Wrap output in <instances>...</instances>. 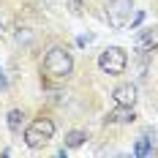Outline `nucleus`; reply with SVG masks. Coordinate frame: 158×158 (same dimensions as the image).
I'll use <instances>...</instances> for the list:
<instances>
[{"instance_id":"nucleus-1","label":"nucleus","mask_w":158,"mask_h":158,"mask_svg":"<svg viewBox=\"0 0 158 158\" xmlns=\"http://www.w3.org/2000/svg\"><path fill=\"white\" fill-rule=\"evenodd\" d=\"M44 68H47V74L52 77H68L71 71H74V60H71V55H68V49L63 47H52L47 52V57H44Z\"/></svg>"},{"instance_id":"nucleus-2","label":"nucleus","mask_w":158,"mask_h":158,"mask_svg":"<svg viewBox=\"0 0 158 158\" xmlns=\"http://www.w3.org/2000/svg\"><path fill=\"white\" fill-rule=\"evenodd\" d=\"M52 136H55V123H52L49 117H38V120H33L30 126L25 128V142H27V147H33V150L44 147Z\"/></svg>"},{"instance_id":"nucleus-3","label":"nucleus","mask_w":158,"mask_h":158,"mask_svg":"<svg viewBox=\"0 0 158 158\" xmlns=\"http://www.w3.org/2000/svg\"><path fill=\"white\" fill-rule=\"evenodd\" d=\"M131 14H134V0H109L104 6V16H106L109 27H114V30L126 27L131 22Z\"/></svg>"},{"instance_id":"nucleus-4","label":"nucleus","mask_w":158,"mask_h":158,"mask_svg":"<svg viewBox=\"0 0 158 158\" xmlns=\"http://www.w3.org/2000/svg\"><path fill=\"white\" fill-rule=\"evenodd\" d=\"M126 65H128V55H126V49H120V47L104 49L101 57H98V68L104 74H109V77H120L126 71Z\"/></svg>"},{"instance_id":"nucleus-5","label":"nucleus","mask_w":158,"mask_h":158,"mask_svg":"<svg viewBox=\"0 0 158 158\" xmlns=\"http://www.w3.org/2000/svg\"><path fill=\"white\" fill-rule=\"evenodd\" d=\"M134 49L142 52V55L156 52L158 49V27H144V30H139L136 38H134Z\"/></svg>"},{"instance_id":"nucleus-6","label":"nucleus","mask_w":158,"mask_h":158,"mask_svg":"<svg viewBox=\"0 0 158 158\" xmlns=\"http://www.w3.org/2000/svg\"><path fill=\"white\" fill-rule=\"evenodd\" d=\"M134 120H136V112L134 106H126V104H117L106 114V123H134Z\"/></svg>"},{"instance_id":"nucleus-7","label":"nucleus","mask_w":158,"mask_h":158,"mask_svg":"<svg viewBox=\"0 0 158 158\" xmlns=\"http://www.w3.org/2000/svg\"><path fill=\"white\" fill-rule=\"evenodd\" d=\"M112 98H114L117 104H126V106H134V104H136V87H134V85H120V87H114Z\"/></svg>"},{"instance_id":"nucleus-8","label":"nucleus","mask_w":158,"mask_h":158,"mask_svg":"<svg viewBox=\"0 0 158 158\" xmlns=\"http://www.w3.org/2000/svg\"><path fill=\"white\" fill-rule=\"evenodd\" d=\"M134 156H136V158H150V156H153V139L139 136L136 144H134Z\"/></svg>"},{"instance_id":"nucleus-9","label":"nucleus","mask_w":158,"mask_h":158,"mask_svg":"<svg viewBox=\"0 0 158 158\" xmlns=\"http://www.w3.org/2000/svg\"><path fill=\"white\" fill-rule=\"evenodd\" d=\"M6 120H8V128H11L14 134H19V131L25 128V112H22V109H11Z\"/></svg>"},{"instance_id":"nucleus-10","label":"nucleus","mask_w":158,"mask_h":158,"mask_svg":"<svg viewBox=\"0 0 158 158\" xmlns=\"http://www.w3.org/2000/svg\"><path fill=\"white\" fill-rule=\"evenodd\" d=\"M85 139H87L85 131H68L65 134V147H79V144H85Z\"/></svg>"},{"instance_id":"nucleus-11","label":"nucleus","mask_w":158,"mask_h":158,"mask_svg":"<svg viewBox=\"0 0 158 158\" xmlns=\"http://www.w3.org/2000/svg\"><path fill=\"white\" fill-rule=\"evenodd\" d=\"M71 3H74V8L79 11V6H82V0H71Z\"/></svg>"}]
</instances>
